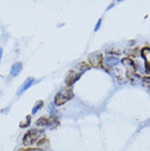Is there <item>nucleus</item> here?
<instances>
[{
    "label": "nucleus",
    "instance_id": "f257e3e1",
    "mask_svg": "<svg viewBox=\"0 0 150 151\" xmlns=\"http://www.w3.org/2000/svg\"><path fill=\"white\" fill-rule=\"evenodd\" d=\"M72 98V91L71 88H67V89H63L60 90L55 96V104L56 105H63L65 103L69 101Z\"/></svg>",
    "mask_w": 150,
    "mask_h": 151
},
{
    "label": "nucleus",
    "instance_id": "f03ea898",
    "mask_svg": "<svg viewBox=\"0 0 150 151\" xmlns=\"http://www.w3.org/2000/svg\"><path fill=\"white\" fill-rule=\"evenodd\" d=\"M42 135L41 130L38 129H32L30 132H27L23 137V144L24 146H32V145L40 138V136Z\"/></svg>",
    "mask_w": 150,
    "mask_h": 151
},
{
    "label": "nucleus",
    "instance_id": "7ed1b4c3",
    "mask_svg": "<svg viewBox=\"0 0 150 151\" xmlns=\"http://www.w3.org/2000/svg\"><path fill=\"white\" fill-rule=\"evenodd\" d=\"M122 61H123L125 68H126V70H127L128 75H133V73H135L136 66H135V64H134V61L131 60V58H124Z\"/></svg>",
    "mask_w": 150,
    "mask_h": 151
},
{
    "label": "nucleus",
    "instance_id": "20e7f679",
    "mask_svg": "<svg viewBox=\"0 0 150 151\" xmlns=\"http://www.w3.org/2000/svg\"><path fill=\"white\" fill-rule=\"evenodd\" d=\"M141 55H143V57L145 58V61H146L147 71H150V47H145L141 50Z\"/></svg>",
    "mask_w": 150,
    "mask_h": 151
},
{
    "label": "nucleus",
    "instance_id": "39448f33",
    "mask_svg": "<svg viewBox=\"0 0 150 151\" xmlns=\"http://www.w3.org/2000/svg\"><path fill=\"white\" fill-rule=\"evenodd\" d=\"M33 83H34V78H32V77H30V78H27V79H26L25 81L23 82L22 86H21V88H20V90L18 91V93H19V94L23 93V92L27 90V89H29V88H30L31 86L33 84Z\"/></svg>",
    "mask_w": 150,
    "mask_h": 151
},
{
    "label": "nucleus",
    "instance_id": "423d86ee",
    "mask_svg": "<svg viewBox=\"0 0 150 151\" xmlns=\"http://www.w3.org/2000/svg\"><path fill=\"white\" fill-rule=\"evenodd\" d=\"M102 60H103V58H102V55H100V54H98V55H92L90 57V63L93 66H95V67H100L102 65Z\"/></svg>",
    "mask_w": 150,
    "mask_h": 151
},
{
    "label": "nucleus",
    "instance_id": "0eeeda50",
    "mask_svg": "<svg viewBox=\"0 0 150 151\" xmlns=\"http://www.w3.org/2000/svg\"><path fill=\"white\" fill-rule=\"evenodd\" d=\"M118 63V58L114 56H107L105 57L104 59V66L106 67H112V66H115Z\"/></svg>",
    "mask_w": 150,
    "mask_h": 151
},
{
    "label": "nucleus",
    "instance_id": "6e6552de",
    "mask_svg": "<svg viewBox=\"0 0 150 151\" xmlns=\"http://www.w3.org/2000/svg\"><path fill=\"white\" fill-rule=\"evenodd\" d=\"M22 71V64L21 63H14L11 67V76L12 77H17L20 72Z\"/></svg>",
    "mask_w": 150,
    "mask_h": 151
},
{
    "label": "nucleus",
    "instance_id": "1a4fd4ad",
    "mask_svg": "<svg viewBox=\"0 0 150 151\" xmlns=\"http://www.w3.org/2000/svg\"><path fill=\"white\" fill-rule=\"evenodd\" d=\"M79 77H80V73H75V72H70V73L68 75L67 79H66V82H67L68 86H71V84L74 82H75L76 80L79 79Z\"/></svg>",
    "mask_w": 150,
    "mask_h": 151
},
{
    "label": "nucleus",
    "instance_id": "9d476101",
    "mask_svg": "<svg viewBox=\"0 0 150 151\" xmlns=\"http://www.w3.org/2000/svg\"><path fill=\"white\" fill-rule=\"evenodd\" d=\"M38 148H41V149H46V148H48V147H49L48 140H46V139H42V140H40V141L38 142Z\"/></svg>",
    "mask_w": 150,
    "mask_h": 151
},
{
    "label": "nucleus",
    "instance_id": "9b49d317",
    "mask_svg": "<svg viewBox=\"0 0 150 151\" xmlns=\"http://www.w3.org/2000/svg\"><path fill=\"white\" fill-rule=\"evenodd\" d=\"M30 123H31V116H26V118H24L21 123H20V127H27V126H30Z\"/></svg>",
    "mask_w": 150,
    "mask_h": 151
},
{
    "label": "nucleus",
    "instance_id": "f8f14e48",
    "mask_svg": "<svg viewBox=\"0 0 150 151\" xmlns=\"http://www.w3.org/2000/svg\"><path fill=\"white\" fill-rule=\"evenodd\" d=\"M42 106H43V102H42V101H38V102L33 106V110H32V114H35V113H36V112H38V111L40 110V109H41Z\"/></svg>",
    "mask_w": 150,
    "mask_h": 151
},
{
    "label": "nucleus",
    "instance_id": "ddd939ff",
    "mask_svg": "<svg viewBox=\"0 0 150 151\" xmlns=\"http://www.w3.org/2000/svg\"><path fill=\"white\" fill-rule=\"evenodd\" d=\"M101 23H102V20H99L98 24H97V25H95V27H94V31H98L99 29H100V27H101Z\"/></svg>",
    "mask_w": 150,
    "mask_h": 151
},
{
    "label": "nucleus",
    "instance_id": "4468645a",
    "mask_svg": "<svg viewBox=\"0 0 150 151\" xmlns=\"http://www.w3.org/2000/svg\"><path fill=\"white\" fill-rule=\"evenodd\" d=\"M1 56H2V48L0 47V61H1Z\"/></svg>",
    "mask_w": 150,
    "mask_h": 151
},
{
    "label": "nucleus",
    "instance_id": "2eb2a0df",
    "mask_svg": "<svg viewBox=\"0 0 150 151\" xmlns=\"http://www.w3.org/2000/svg\"><path fill=\"white\" fill-rule=\"evenodd\" d=\"M20 151H38V150H33V149H27V150H20Z\"/></svg>",
    "mask_w": 150,
    "mask_h": 151
}]
</instances>
